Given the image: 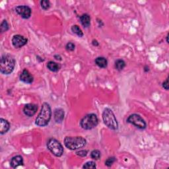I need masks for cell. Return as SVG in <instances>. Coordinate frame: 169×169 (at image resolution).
Segmentation results:
<instances>
[{"mask_svg":"<svg viewBox=\"0 0 169 169\" xmlns=\"http://www.w3.org/2000/svg\"><path fill=\"white\" fill-rule=\"evenodd\" d=\"M52 117V110L49 104L44 102L42 105L41 110L37 118H36L35 123L37 126L44 127L47 126L50 122Z\"/></svg>","mask_w":169,"mask_h":169,"instance_id":"cell-1","label":"cell"},{"mask_svg":"<svg viewBox=\"0 0 169 169\" xmlns=\"http://www.w3.org/2000/svg\"><path fill=\"white\" fill-rule=\"evenodd\" d=\"M15 63L13 56L9 54H3L0 61V71L4 75L11 74L14 70Z\"/></svg>","mask_w":169,"mask_h":169,"instance_id":"cell-2","label":"cell"},{"mask_svg":"<svg viewBox=\"0 0 169 169\" xmlns=\"http://www.w3.org/2000/svg\"><path fill=\"white\" fill-rule=\"evenodd\" d=\"M87 144L86 139L83 137H66L64 139V145L70 150H77L83 148Z\"/></svg>","mask_w":169,"mask_h":169,"instance_id":"cell-3","label":"cell"},{"mask_svg":"<svg viewBox=\"0 0 169 169\" xmlns=\"http://www.w3.org/2000/svg\"><path fill=\"white\" fill-rule=\"evenodd\" d=\"M102 120L105 125L112 130H117L118 123L114 112L110 108H106L102 112Z\"/></svg>","mask_w":169,"mask_h":169,"instance_id":"cell-4","label":"cell"},{"mask_svg":"<svg viewBox=\"0 0 169 169\" xmlns=\"http://www.w3.org/2000/svg\"><path fill=\"white\" fill-rule=\"evenodd\" d=\"M99 119L95 114H88L82 118L80 122V126L86 130H90L98 125Z\"/></svg>","mask_w":169,"mask_h":169,"instance_id":"cell-5","label":"cell"},{"mask_svg":"<svg viewBox=\"0 0 169 169\" xmlns=\"http://www.w3.org/2000/svg\"><path fill=\"white\" fill-rule=\"evenodd\" d=\"M47 147L52 154L56 156H62L63 153V147L59 141L54 138H51L48 141Z\"/></svg>","mask_w":169,"mask_h":169,"instance_id":"cell-6","label":"cell"},{"mask_svg":"<svg viewBox=\"0 0 169 169\" xmlns=\"http://www.w3.org/2000/svg\"><path fill=\"white\" fill-rule=\"evenodd\" d=\"M126 121L128 123L133 124V125L140 129V130H144L147 127V124L146 122H145V120L139 114H133L130 115Z\"/></svg>","mask_w":169,"mask_h":169,"instance_id":"cell-7","label":"cell"},{"mask_svg":"<svg viewBox=\"0 0 169 169\" xmlns=\"http://www.w3.org/2000/svg\"><path fill=\"white\" fill-rule=\"evenodd\" d=\"M15 11L22 18L25 19H29L31 16V9L27 5H19L16 7Z\"/></svg>","mask_w":169,"mask_h":169,"instance_id":"cell-8","label":"cell"},{"mask_svg":"<svg viewBox=\"0 0 169 169\" xmlns=\"http://www.w3.org/2000/svg\"><path fill=\"white\" fill-rule=\"evenodd\" d=\"M28 42L27 38L20 34H16L13 36L12 38V44L15 48H21L26 45Z\"/></svg>","mask_w":169,"mask_h":169,"instance_id":"cell-9","label":"cell"},{"mask_svg":"<svg viewBox=\"0 0 169 169\" xmlns=\"http://www.w3.org/2000/svg\"><path fill=\"white\" fill-rule=\"evenodd\" d=\"M38 110V106L34 104H27L23 108V112L26 116L32 117L36 113Z\"/></svg>","mask_w":169,"mask_h":169,"instance_id":"cell-10","label":"cell"},{"mask_svg":"<svg viewBox=\"0 0 169 169\" xmlns=\"http://www.w3.org/2000/svg\"><path fill=\"white\" fill-rule=\"evenodd\" d=\"M20 80L25 83L31 84L33 82L34 77L29 70L25 69L23 70L22 73L20 75Z\"/></svg>","mask_w":169,"mask_h":169,"instance_id":"cell-11","label":"cell"},{"mask_svg":"<svg viewBox=\"0 0 169 169\" xmlns=\"http://www.w3.org/2000/svg\"><path fill=\"white\" fill-rule=\"evenodd\" d=\"M23 158L21 155H17L13 156V157L11 159V160L10 162L11 167L13 168H17L19 166H23Z\"/></svg>","mask_w":169,"mask_h":169,"instance_id":"cell-12","label":"cell"},{"mask_svg":"<svg viewBox=\"0 0 169 169\" xmlns=\"http://www.w3.org/2000/svg\"><path fill=\"white\" fill-rule=\"evenodd\" d=\"M65 112L62 108H56L54 112V118L56 123H61L64 118Z\"/></svg>","mask_w":169,"mask_h":169,"instance_id":"cell-13","label":"cell"},{"mask_svg":"<svg viewBox=\"0 0 169 169\" xmlns=\"http://www.w3.org/2000/svg\"><path fill=\"white\" fill-rule=\"evenodd\" d=\"M10 124L7 120L1 118L0 119V134L3 135L9 130Z\"/></svg>","mask_w":169,"mask_h":169,"instance_id":"cell-14","label":"cell"},{"mask_svg":"<svg viewBox=\"0 0 169 169\" xmlns=\"http://www.w3.org/2000/svg\"><path fill=\"white\" fill-rule=\"evenodd\" d=\"M79 19L81 25L84 28H88L91 25V17L89 15H88L87 13L83 14L81 16H80Z\"/></svg>","mask_w":169,"mask_h":169,"instance_id":"cell-15","label":"cell"},{"mask_svg":"<svg viewBox=\"0 0 169 169\" xmlns=\"http://www.w3.org/2000/svg\"><path fill=\"white\" fill-rule=\"evenodd\" d=\"M48 69L52 72H57L61 69V65L53 61L48 62L47 63Z\"/></svg>","mask_w":169,"mask_h":169,"instance_id":"cell-16","label":"cell"},{"mask_svg":"<svg viewBox=\"0 0 169 169\" xmlns=\"http://www.w3.org/2000/svg\"><path fill=\"white\" fill-rule=\"evenodd\" d=\"M95 63L100 68H106L108 66V61L104 57H98L95 59Z\"/></svg>","mask_w":169,"mask_h":169,"instance_id":"cell-17","label":"cell"},{"mask_svg":"<svg viewBox=\"0 0 169 169\" xmlns=\"http://www.w3.org/2000/svg\"><path fill=\"white\" fill-rule=\"evenodd\" d=\"M126 67V62L123 59H117L115 62V68L118 71H122Z\"/></svg>","mask_w":169,"mask_h":169,"instance_id":"cell-18","label":"cell"},{"mask_svg":"<svg viewBox=\"0 0 169 169\" xmlns=\"http://www.w3.org/2000/svg\"><path fill=\"white\" fill-rule=\"evenodd\" d=\"M71 31L75 34H77L79 37H83V33L80 29V27L78 25H73L71 27Z\"/></svg>","mask_w":169,"mask_h":169,"instance_id":"cell-19","label":"cell"},{"mask_svg":"<svg viewBox=\"0 0 169 169\" xmlns=\"http://www.w3.org/2000/svg\"><path fill=\"white\" fill-rule=\"evenodd\" d=\"M9 30V25H8V23L6 20H3L2 23H1V25H0V32L1 33H3Z\"/></svg>","mask_w":169,"mask_h":169,"instance_id":"cell-20","label":"cell"},{"mask_svg":"<svg viewBox=\"0 0 169 169\" xmlns=\"http://www.w3.org/2000/svg\"><path fill=\"white\" fill-rule=\"evenodd\" d=\"M91 156L92 159L99 160L101 156V153L99 150L95 149L91 153Z\"/></svg>","mask_w":169,"mask_h":169,"instance_id":"cell-21","label":"cell"},{"mask_svg":"<svg viewBox=\"0 0 169 169\" xmlns=\"http://www.w3.org/2000/svg\"><path fill=\"white\" fill-rule=\"evenodd\" d=\"M41 5L44 10H48L50 7V2L48 0H42Z\"/></svg>","mask_w":169,"mask_h":169,"instance_id":"cell-22","label":"cell"},{"mask_svg":"<svg viewBox=\"0 0 169 169\" xmlns=\"http://www.w3.org/2000/svg\"><path fill=\"white\" fill-rule=\"evenodd\" d=\"M96 165L94 161H88L84 164L83 168L87 169H94L96 168Z\"/></svg>","mask_w":169,"mask_h":169,"instance_id":"cell-23","label":"cell"},{"mask_svg":"<svg viewBox=\"0 0 169 169\" xmlns=\"http://www.w3.org/2000/svg\"><path fill=\"white\" fill-rule=\"evenodd\" d=\"M116 160V159L114 156H111V157L108 158L105 161V165L108 167H110L112 164L114 163V162Z\"/></svg>","mask_w":169,"mask_h":169,"instance_id":"cell-24","label":"cell"},{"mask_svg":"<svg viewBox=\"0 0 169 169\" xmlns=\"http://www.w3.org/2000/svg\"><path fill=\"white\" fill-rule=\"evenodd\" d=\"M66 50H68V51H74L75 50V44L73 43V42H68L67 44H66Z\"/></svg>","mask_w":169,"mask_h":169,"instance_id":"cell-25","label":"cell"},{"mask_svg":"<svg viewBox=\"0 0 169 169\" xmlns=\"http://www.w3.org/2000/svg\"><path fill=\"white\" fill-rule=\"evenodd\" d=\"M88 153V151L85 150V149H82V150H79L78 151L76 152V155L81 156V157H84V156H86L87 155Z\"/></svg>","mask_w":169,"mask_h":169,"instance_id":"cell-26","label":"cell"},{"mask_svg":"<svg viewBox=\"0 0 169 169\" xmlns=\"http://www.w3.org/2000/svg\"><path fill=\"white\" fill-rule=\"evenodd\" d=\"M163 87L165 90H168V77H167L165 81L163 83Z\"/></svg>","mask_w":169,"mask_h":169,"instance_id":"cell-27","label":"cell"},{"mask_svg":"<svg viewBox=\"0 0 169 169\" xmlns=\"http://www.w3.org/2000/svg\"><path fill=\"white\" fill-rule=\"evenodd\" d=\"M92 45H93L94 46H99V43L98 42V41H96V40H92Z\"/></svg>","mask_w":169,"mask_h":169,"instance_id":"cell-28","label":"cell"},{"mask_svg":"<svg viewBox=\"0 0 169 169\" xmlns=\"http://www.w3.org/2000/svg\"><path fill=\"white\" fill-rule=\"evenodd\" d=\"M54 58L56 59H57V60H59V61H61V60L62 59V56H60V55H58V54H56V55H55L54 56Z\"/></svg>","mask_w":169,"mask_h":169,"instance_id":"cell-29","label":"cell"},{"mask_svg":"<svg viewBox=\"0 0 169 169\" xmlns=\"http://www.w3.org/2000/svg\"><path fill=\"white\" fill-rule=\"evenodd\" d=\"M143 70H144L145 72H148V71H149V67L148 66H146L144 67Z\"/></svg>","mask_w":169,"mask_h":169,"instance_id":"cell-30","label":"cell"},{"mask_svg":"<svg viewBox=\"0 0 169 169\" xmlns=\"http://www.w3.org/2000/svg\"><path fill=\"white\" fill-rule=\"evenodd\" d=\"M37 59H41V62H43L44 61V59H41V58H40L39 56H37Z\"/></svg>","mask_w":169,"mask_h":169,"instance_id":"cell-31","label":"cell"},{"mask_svg":"<svg viewBox=\"0 0 169 169\" xmlns=\"http://www.w3.org/2000/svg\"><path fill=\"white\" fill-rule=\"evenodd\" d=\"M168 34H167V42L168 43Z\"/></svg>","mask_w":169,"mask_h":169,"instance_id":"cell-32","label":"cell"}]
</instances>
